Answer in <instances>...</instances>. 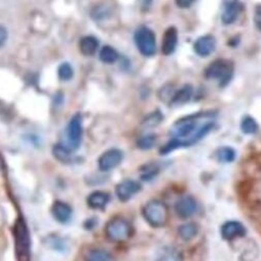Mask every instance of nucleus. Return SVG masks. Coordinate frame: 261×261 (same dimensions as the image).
Instances as JSON below:
<instances>
[{"label":"nucleus","mask_w":261,"mask_h":261,"mask_svg":"<svg viewBox=\"0 0 261 261\" xmlns=\"http://www.w3.org/2000/svg\"><path fill=\"white\" fill-rule=\"evenodd\" d=\"M232 62L224 59H219L212 62L205 71V76L208 80H215L219 82L220 87H225L229 84L233 76Z\"/></svg>","instance_id":"obj_3"},{"label":"nucleus","mask_w":261,"mask_h":261,"mask_svg":"<svg viewBox=\"0 0 261 261\" xmlns=\"http://www.w3.org/2000/svg\"><path fill=\"white\" fill-rule=\"evenodd\" d=\"M161 171V168L158 164H148L142 167L141 169V179L143 181H151L155 178Z\"/></svg>","instance_id":"obj_25"},{"label":"nucleus","mask_w":261,"mask_h":261,"mask_svg":"<svg viewBox=\"0 0 261 261\" xmlns=\"http://www.w3.org/2000/svg\"><path fill=\"white\" fill-rule=\"evenodd\" d=\"M87 261H114V258L104 249H93L87 255Z\"/></svg>","instance_id":"obj_24"},{"label":"nucleus","mask_w":261,"mask_h":261,"mask_svg":"<svg viewBox=\"0 0 261 261\" xmlns=\"http://www.w3.org/2000/svg\"><path fill=\"white\" fill-rule=\"evenodd\" d=\"M53 154L56 160L63 164H70L73 161L71 149L63 144H56L53 148Z\"/></svg>","instance_id":"obj_21"},{"label":"nucleus","mask_w":261,"mask_h":261,"mask_svg":"<svg viewBox=\"0 0 261 261\" xmlns=\"http://www.w3.org/2000/svg\"><path fill=\"white\" fill-rule=\"evenodd\" d=\"M198 211V203L191 195H185L180 198L175 204V213L182 219H187L193 216Z\"/></svg>","instance_id":"obj_10"},{"label":"nucleus","mask_w":261,"mask_h":261,"mask_svg":"<svg viewBox=\"0 0 261 261\" xmlns=\"http://www.w3.org/2000/svg\"><path fill=\"white\" fill-rule=\"evenodd\" d=\"M99 58L105 64H113L118 60L119 56L116 49H114L112 46L105 45L100 49Z\"/></svg>","instance_id":"obj_23"},{"label":"nucleus","mask_w":261,"mask_h":261,"mask_svg":"<svg viewBox=\"0 0 261 261\" xmlns=\"http://www.w3.org/2000/svg\"><path fill=\"white\" fill-rule=\"evenodd\" d=\"M216 47V40L212 35H204L197 39L193 44L194 51L200 57L210 56Z\"/></svg>","instance_id":"obj_13"},{"label":"nucleus","mask_w":261,"mask_h":261,"mask_svg":"<svg viewBox=\"0 0 261 261\" xmlns=\"http://www.w3.org/2000/svg\"><path fill=\"white\" fill-rule=\"evenodd\" d=\"M164 120V114L161 110H154L144 117L142 120V126L145 128H152L158 126Z\"/></svg>","instance_id":"obj_22"},{"label":"nucleus","mask_w":261,"mask_h":261,"mask_svg":"<svg viewBox=\"0 0 261 261\" xmlns=\"http://www.w3.org/2000/svg\"><path fill=\"white\" fill-rule=\"evenodd\" d=\"M72 213L71 207L62 201L55 202L51 207V214L55 220L61 224L68 223L72 217Z\"/></svg>","instance_id":"obj_14"},{"label":"nucleus","mask_w":261,"mask_h":261,"mask_svg":"<svg viewBox=\"0 0 261 261\" xmlns=\"http://www.w3.org/2000/svg\"><path fill=\"white\" fill-rule=\"evenodd\" d=\"M74 74V70L69 63H63L58 68V76L62 82H69Z\"/></svg>","instance_id":"obj_28"},{"label":"nucleus","mask_w":261,"mask_h":261,"mask_svg":"<svg viewBox=\"0 0 261 261\" xmlns=\"http://www.w3.org/2000/svg\"><path fill=\"white\" fill-rule=\"evenodd\" d=\"M175 89L174 86L171 84L165 85L164 87H162L159 91V98L161 101L166 102V103H170V101L172 100L174 94H175Z\"/></svg>","instance_id":"obj_30"},{"label":"nucleus","mask_w":261,"mask_h":261,"mask_svg":"<svg viewBox=\"0 0 261 261\" xmlns=\"http://www.w3.org/2000/svg\"><path fill=\"white\" fill-rule=\"evenodd\" d=\"M83 138V116L75 114L71 117L67 126V139L71 150H76L82 143Z\"/></svg>","instance_id":"obj_7"},{"label":"nucleus","mask_w":261,"mask_h":261,"mask_svg":"<svg viewBox=\"0 0 261 261\" xmlns=\"http://www.w3.org/2000/svg\"><path fill=\"white\" fill-rule=\"evenodd\" d=\"M123 160V152L117 148H111L102 153L98 160L99 170L109 172L120 165Z\"/></svg>","instance_id":"obj_8"},{"label":"nucleus","mask_w":261,"mask_h":261,"mask_svg":"<svg viewBox=\"0 0 261 261\" xmlns=\"http://www.w3.org/2000/svg\"><path fill=\"white\" fill-rule=\"evenodd\" d=\"M8 30L4 27V26H0V47H3L7 40H8Z\"/></svg>","instance_id":"obj_33"},{"label":"nucleus","mask_w":261,"mask_h":261,"mask_svg":"<svg viewBox=\"0 0 261 261\" xmlns=\"http://www.w3.org/2000/svg\"><path fill=\"white\" fill-rule=\"evenodd\" d=\"M15 251L18 261H30L31 259V243L30 236L26 223L19 218L14 226Z\"/></svg>","instance_id":"obj_2"},{"label":"nucleus","mask_w":261,"mask_h":261,"mask_svg":"<svg viewBox=\"0 0 261 261\" xmlns=\"http://www.w3.org/2000/svg\"><path fill=\"white\" fill-rule=\"evenodd\" d=\"M140 190H141V185L139 182L132 179H126L116 185L115 193H116L117 199L120 202H127Z\"/></svg>","instance_id":"obj_9"},{"label":"nucleus","mask_w":261,"mask_h":261,"mask_svg":"<svg viewBox=\"0 0 261 261\" xmlns=\"http://www.w3.org/2000/svg\"><path fill=\"white\" fill-rule=\"evenodd\" d=\"M215 112L203 111L179 119L173 128L172 137L160 152L168 154L181 147H189L206 137L215 126Z\"/></svg>","instance_id":"obj_1"},{"label":"nucleus","mask_w":261,"mask_h":261,"mask_svg":"<svg viewBox=\"0 0 261 261\" xmlns=\"http://www.w3.org/2000/svg\"><path fill=\"white\" fill-rule=\"evenodd\" d=\"M99 48V40L92 35L85 36L80 41V50L84 56H93Z\"/></svg>","instance_id":"obj_19"},{"label":"nucleus","mask_w":261,"mask_h":261,"mask_svg":"<svg viewBox=\"0 0 261 261\" xmlns=\"http://www.w3.org/2000/svg\"><path fill=\"white\" fill-rule=\"evenodd\" d=\"M142 213L146 222L154 228L164 226L169 217V211L166 204L159 200L149 201L144 206Z\"/></svg>","instance_id":"obj_4"},{"label":"nucleus","mask_w":261,"mask_h":261,"mask_svg":"<svg viewBox=\"0 0 261 261\" xmlns=\"http://www.w3.org/2000/svg\"><path fill=\"white\" fill-rule=\"evenodd\" d=\"M134 40L138 50L144 57H152L156 53L155 35L151 29L146 26L139 27L134 35Z\"/></svg>","instance_id":"obj_6"},{"label":"nucleus","mask_w":261,"mask_h":261,"mask_svg":"<svg viewBox=\"0 0 261 261\" xmlns=\"http://www.w3.org/2000/svg\"><path fill=\"white\" fill-rule=\"evenodd\" d=\"M109 201H110V195L107 192L97 190L89 194V197L87 199V204L91 209L101 210L107 206Z\"/></svg>","instance_id":"obj_16"},{"label":"nucleus","mask_w":261,"mask_h":261,"mask_svg":"<svg viewBox=\"0 0 261 261\" xmlns=\"http://www.w3.org/2000/svg\"><path fill=\"white\" fill-rule=\"evenodd\" d=\"M193 95V88L191 85H184L181 89L177 90L172 98V100L170 101V105L177 107V106H181L186 104L187 102L190 101V99L192 98Z\"/></svg>","instance_id":"obj_18"},{"label":"nucleus","mask_w":261,"mask_h":261,"mask_svg":"<svg viewBox=\"0 0 261 261\" xmlns=\"http://www.w3.org/2000/svg\"><path fill=\"white\" fill-rule=\"evenodd\" d=\"M156 142V136L153 134H147L137 140V147L141 150L151 149Z\"/></svg>","instance_id":"obj_29"},{"label":"nucleus","mask_w":261,"mask_h":261,"mask_svg":"<svg viewBox=\"0 0 261 261\" xmlns=\"http://www.w3.org/2000/svg\"><path fill=\"white\" fill-rule=\"evenodd\" d=\"M242 9V5L238 0H226L221 15L222 23L224 25H231L232 23H234L239 18Z\"/></svg>","instance_id":"obj_12"},{"label":"nucleus","mask_w":261,"mask_h":261,"mask_svg":"<svg viewBox=\"0 0 261 261\" xmlns=\"http://www.w3.org/2000/svg\"><path fill=\"white\" fill-rule=\"evenodd\" d=\"M178 44V31L175 27H170L165 31L162 42V51L166 56L174 54Z\"/></svg>","instance_id":"obj_15"},{"label":"nucleus","mask_w":261,"mask_h":261,"mask_svg":"<svg viewBox=\"0 0 261 261\" xmlns=\"http://www.w3.org/2000/svg\"><path fill=\"white\" fill-rule=\"evenodd\" d=\"M216 158L220 163H232L236 159V151L231 147H222L219 148L216 152Z\"/></svg>","instance_id":"obj_27"},{"label":"nucleus","mask_w":261,"mask_h":261,"mask_svg":"<svg viewBox=\"0 0 261 261\" xmlns=\"http://www.w3.org/2000/svg\"><path fill=\"white\" fill-rule=\"evenodd\" d=\"M254 23L257 29L261 32V5H258L255 8L254 12Z\"/></svg>","instance_id":"obj_31"},{"label":"nucleus","mask_w":261,"mask_h":261,"mask_svg":"<svg viewBox=\"0 0 261 261\" xmlns=\"http://www.w3.org/2000/svg\"><path fill=\"white\" fill-rule=\"evenodd\" d=\"M154 261H183V255L178 248L165 246L159 250Z\"/></svg>","instance_id":"obj_17"},{"label":"nucleus","mask_w":261,"mask_h":261,"mask_svg":"<svg viewBox=\"0 0 261 261\" xmlns=\"http://www.w3.org/2000/svg\"><path fill=\"white\" fill-rule=\"evenodd\" d=\"M132 226L127 220L121 217H115L108 221L105 226V234L108 240L115 243L124 242L132 236Z\"/></svg>","instance_id":"obj_5"},{"label":"nucleus","mask_w":261,"mask_h":261,"mask_svg":"<svg viewBox=\"0 0 261 261\" xmlns=\"http://www.w3.org/2000/svg\"><path fill=\"white\" fill-rule=\"evenodd\" d=\"M175 3L180 9H188L195 3V0H175Z\"/></svg>","instance_id":"obj_32"},{"label":"nucleus","mask_w":261,"mask_h":261,"mask_svg":"<svg viewBox=\"0 0 261 261\" xmlns=\"http://www.w3.org/2000/svg\"><path fill=\"white\" fill-rule=\"evenodd\" d=\"M199 233V225L194 222H187L178 227V234L183 241H191Z\"/></svg>","instance_id":"obj_20"},{"label":"nucleus","mask_w":261,"mask_h":261,"mask_svg":"<svg viewBox=\"0 0 261 261\" xmlns=\"http://www.w3.org/2000/svg\"><path fill=\"white\" fill-rule=\"evenodd\" d=\"M247 233V230L245 226L236 220H230L226 221L220 229V234L223 240L225 241H233L239 238L245 237Z\"/></svg>","instance_id":"obj_11"},{"label":"nucleus","mask_w":261,"mask_h":261,"mask_svg":"<svg viewBox=\"0 0 261 261\" xmlns=\"http://www.w3.org/2000/svg\"><path fill=\"white\" fill-rule=\"evenodd\" d=\"M241 129L243 130L244 134H247V135L256 134L258 130V123L253 117L246 116L241 122Z\"/></svg>","instance_id":"obj_26"}]
</instances>
